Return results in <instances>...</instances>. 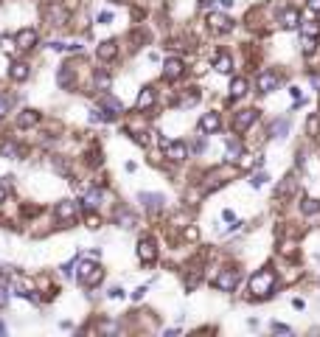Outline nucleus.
Instances as JSON below:
<instances>
[{
	"mask_svg": "<svg viewBox=\"0 0 320 337\" xmlns=\"http://www.w3.org/2000/svg\"><path fill=\"white\" fill-rule=\"evenodd\" d=\"M3 200H6V188L0 186V202H3Z\"/></svg>",
	"mask_w": 320,
	"mask_h": 337,
	"instance_id": "50",
	"label": "nucleus"
},
{
	"mask_svg": "<svg viewBox=\"0 0 320 337\" xmlns=\"http://www.w3.org/2000/svg\"><path fill=\"white\" fill-rule=\"evenodd\" d=\"M101 104H104V110H113V113H121V101L118 99H113V96H104V101H101Z\"/></svg>",
	"mask_w": 320,
	"mask_h": 337,
	"instance_id": "29",
	"label": "nucleus"
},
{
	"mask_svg": "<svg viewBox=\"0 0 320 337\" xmlns=\"http://www.w3.org/2000/svg\"><path fill=\"white\" fill-rule=\"evenodd\" d=\"M101 202V188H85V200H82V208L85 211H96Z\"/></svg>",
	"mask_w": 320,
	"mask_h": 337,
	"instance_id": "15",
	"label": "nucleus"
},
{
	"mask_svg": "<svg viewBox=\"0 0 320 337\" xmlns=\"http://www.w3.org/2000/svg\"><path fill=\"white\" fill-rule=\"evenodd\" d=\"M244 93H247V79L236 76V79L230 82V99H242Z\"/></svg>",
	"mask_w": 320,
	"mask_h": 337,
	"instance_id": "23",
	"label": "nucleus"
},
{
	"mask_svg": "<svg viewBox=\"0 0 320 337\" xmlns=\"http://www.w3.org/2000/svg\"><path fill=\"white\" fill-rule=\"evenodd\" d=\"M213 284H216V289H222V292H233L236 284H239V273H236V270H222V275L213 281Z\"/></svg>",
	"mask_w": 320,
	"mask_h": 337,
	"instance_id": "6",
	"label": "nucleus"
},
{
	"mask_svg": "<svg viewBox=\"0 0 320 337\" xmlns=\"http://www.w3.org/2000/svg\"><path fill=\"white\" fill-rule=\"evenodd\" d=\"M6 301H9V292L3 287H0V306H6Z\"/></svg>",
	"mask_w": 320,
	"mask_h": 337,
	"instance_id": "45",
	"label": "nucleus"
},
{
	"mask_svg": "<svg viewBox=\"0 0 320 337\" xmlns=\"http://www.w3.org/2000/svg\"><path fill=\"white\" fill-rule=\"evenodd\" d=\"M138 258H141L143 264H152L157 258V247H155L152 239H141V242H138Z\"/></svg>",
	"mask_w": 320,
	"mask_h": 337,
	"instance_id": "8",
	"label": "nucleus"
},
{
	"mask_svg": "<svg viewBox=\"0 0 320 337\" xmlns=\"http://www.w3.org/2000/svg\"><path fill=\"white\" fill-rule=\"evenodd\" d=\"M300 34H303V37H317V34H320V23H317V20L300 23Z\"/></svg>",
	"mask_w": 320,
	"mask_h": 337,
	"instance_id": "25",
	"label": "nucleus"
},
{
	"mask_svg": "<svg viewBox=\"0 0 320 337\" xmlns=\"http://www.w3.org/2000/svg\"><path fill=\"white\" fill-rule=\"evenodd\" d=\"M281 26H284V29H298L300 26V12L298 9H286L284 15H281Z\"/></svg>",
	"mask_w": 320,
	"mask_h": 337,
	"instance_id": "18",
	"label": "nucleus"
},
{
	"mask_svg": "<svg viewBox=\"0 0 320 337\" xmlns=\"http://www.w3.org/2000/svg\"><path fill=\"white\" fill-rule=\"evenodd\" d=\"M43 17H45V23H51V26H65V23L71 20V12H68L62 3H45Z\"/></svg>",
	"mask_w": 320,
	"mask_h": 337,
	"instance_id": "3",
	"label": "nucleus"
},
{
	"mask_svg": "<svg viewBox=\"0 0 320 337\" xmlns=\"http://www.w3.org/2000/svg\"><path fill=\"white\" fill-rule=\"evenodd\" d=\"M0 155L3 158H20V149L15 144H0Z\"/></svg>",
	"mask_w": 320,
	"mask_h": 337,
	"instance_id": "28",
	"label": "nucleus"
},
{
	"mask_svg": "<svg viewBox=\"0 0 320 337\" xmlns=\"http://www.w3.org/2000/svg\"><path fill=\"white\" fill-rule=\"evenodd\" d=\"M163 149H166V158H169V160H177V163L188 158V149H185V144H180V141H177V144H169V141H163Z\"/></svg>",
	"mask_w": 320,
	"mask_h": 337,
	"instance_id": "13",
	"label": "nucleus"
},
{
	"mask_svg": "<svg viewBox=\"0 0 320 337\" xmlns=\"http://www.w3.org/2000/svg\"><path fill=\"white\" fill-rule=\"evenodd\" d=\"M99 23H113V12H101V15H99Z\"/></svg>",
	"mask_w": 320,
	"mask_h": 337,
	"instance_id": "40",
	"label": "nucleus"
},
{
	"mask_svg": "<svg viewBox=\"0 0 320 337\" xmlns=\"http://www.w3.org/2000/svg\"><path fill=\"white\" fill-rule=\"evenodd\" d=\"M185 239H197V228H188V230H185Z\"/></svg>",
	"mask_w": 320,
	"mask_h": 337,
	"instance_id": "46",
	"label": "nucleus"
},
{
	"mask_svg": "<svg viewBox=\"0 0 320 337\" xmlns=\"http://www.w3.org/2000/svg\"><path fill=\"white\" fill-rule=\"evenodd\" d=\"M138 202H143V208H146V211H160V208H163V202H166V197H163V194L141 191V194H138Z\"/></svg>",
	"mask_w": 320,
	"mask_h": 337,
	"instance_id": "10",
	"label": "nucleus"
},
{
	"mask_svg": "<svg viewBox=\"0 0 320 337\" xmlns=\"http://www.w3.org/2000/svg\"><path fill=\"white\" fill-rule=\"evenodd\" d=\"M272 331H278V334H289V326H284V323H272Z\"/></svg>",
	"mask_w": 320,
	"mask_h": 337,
	"instance_id": "36",
	"label": "nucleus"
},
{
	"mask_svg": "<svg viewBox=\"0 0 320 337\" xmlns=\"http://www.w3.org/2000/svg\"><path fill=\"white\" fill-rule=\"evenodd\" d=\"M57 219H62V222H73L76 219V202L73 200H62L57 205Z\"/></svg>",
	"mask_w": 320,
	"mask_h": 337,
	"instance_id": "14",
	"label": "nucleus"
},
{
	"mask_svg": "<svg viewBox=\"0 0 320 337\" xmlns=\"http://www.w3.org/2000/svg\"><path fill=\"white\" fill-rule=\"evenodd\" d=\"M121 295H124V289H118V287L110 289V298H121Z\"/></svg>",
	"mask_w": 320,
	"mask_h": 337,
	"instance_id": "47",
	"label": "nucleus"
},
{
	"mask_svg": "<svg viewBox=\"0 0 320 337\" xmlns=\"http://www.w3.org/2000/svg\"><path fill=\"white\" fill-rule=\"evenodd\" d=\"M300 208H303V214H317V211H320V200H303Z\"/></svg>",
	"mask_w": 320,
	"mask_h": 337,
	"instance_id": "31",
	"label": "nucleus"
},
{
	"mask_svg": "<svg viewBox=\"0 0 320 337\" xmlns=\"http://www.w3.org/2000/svg\"><path fill=\"white\" fill-rule=\"evenodd\" d=\"M219 3H222V6H225V9H230V6H233V3H236V0H219Z\"/></svg>",
	"mask_w": 320,
	"mask_h": 337,
	"instance_id": "49",
	"label": "nucleus"
},
{
	"mask_svg": "<svg viewBox=\"0 0 320 337\" xmlns=\"http://www.w3.org/2000/svg\"><path fill=\"white\" fill-rule=\"evenodd\" d=\"M239 155H242V144H239L236 138H230V141H228V158H230V160H236Z\"/></svg>",
	"mask_w": 320,
	"mask_h": 337,
	"instance_id": "27",
	"label": "nucleus"
},
{
	"mask_svg": "<svg viewBox=\"0 0 320 337\" xmlns=\"http://www.w3.org/2000/svg\"><path fill=\"white\" fill-rule=\"evenodd\" d=\"M292 188H295V180H292V177H286V183H284L281 188H278V197H284V194H289Z\"/></svg>",
	"mask_w": 320,
	"mask_h": 337,
	"instance_id": "35",
	"label": "nucleus"
},
{
	"mask_svg": "<svg viewBox=\"0 0 320 337\" xmlns=\"http://www.w3.org/2000/svg\"><path fill=\"white\" fill-rule=\"evenodd\" d=\"M9 76H12L15 82H26V79H29V65H26V62H12Z\"/></svg>",
	"mask_w": 320,
	"mask_h": 337,
	"instance_id": "21",
	"label": "nucleus"
},
{
	"mask_svg": "<svg viewBox=\"0 0 320 337\" xmlns=\"http://www.w3.org/2000/svg\"><path fill=\"white\" fill-rule=\"evenodd\" d=\"M87 225H90V228H93V230L99 228V216L93 214V211H90V219H87Z\"/></svg>",
	"mask_w": 320,
	"mask_h": 337,
	"instance_id": "41",
	"label": "nucleus"
},
{
	"mask_svg": "<svg viewBox=\"0 0 320 337\" xmlns=\"http://www.w3.org/2000/svg\"><path fill=\"white\" fill-rule=\"evenodd\" d=\"M101 278H104V270L99 267V258H82L79 261V284L82 287H99L101 284Z\"/></svg>",
	"mask_w": 320,
	"mask_h": 337,
	"instance_id": "1",
	"label": "nucleus"
},
{
	"mask_svg": "<svg viewBox=\"0 0 320 337\" xmlns=\"http://www.w3.org/2000/svg\"><path fill=\"white\" fill-rule=\"evenodd\" d=\"M0 45H3V51H6V54H15L17 40H12V37H0Z\"/></svg>",
	"mask_w": 320,
	"mask_h": 337,
	"instance_id": "32",
	"label": "nucleus"
},
{
	"mask_svg": "<svg viewBox=\"0 0 320 337\" xmlns=\"http://www.w3.org/2000/svg\"><path fill=\"white\" fill-rule=\"evenodd\" d=\"M286 132H289V118H281V121L272 124V135L275 138H284Z\"/></svg>",
	"mask_w": 320,
	"mask_h": 337,
	"instance_id": "26",
	"label": "nucleus"
},
{
	"mask_svg": "<svg viewBox=\"0 0 320 337\" xmlns=\"http://www.w3.org/2000/svg\"><path fill=\"white\" fill-rule=\"evenodd\" d=\"M314 40H317V37H303V54H312L314 51V45H317Z\"/></svg>",
	"mask_w": 320,
	"mask_h": 337,
	"instance_id": "34",
	"label": "nucleus"
},
{
	"mask_svg": "<svg viewBox=\"0 0 320 337\" xmlns=\"http://www.w3.org/2000/svg\"><path fill=\"white\" fill-rule=\"evenodd\" d=\"M15 40H17V48L20 51H31L37 45V31L34 29H20Z\"/></svg>",
	"mask_w": 320,
	"mask_h": 337,
	"instance_id": "11",
	"label": "nucleus"
},
{
	"mask_svg": "<svg viewBox=\"0 0 320 337\" xmlns=\"http://www.w3.org/2000/svg\"><path fill=\"white\" fill-rule=\"evenodd\" d=\"M208 26H211L213 31H219V34L233 31V20H230L228 15H219V12H211V15H208Z\"/></svg>",
	"mask_w": 320,
	"mask_h": 337,
	"instance_id": "5",
	"label": "nucleus"
},
{
	"mask_svg": "<svg viewBox=\"0 0 320 337\" xmlns=\"http://www.w3.org/2000/svg\"><path fill=\"white\" fill-rule=\"evenodd\" d=\"M99 329H101V331H115V323H107V320H104Z\"/></svg>",
	"mask_w": 320,
	"mask_h": 337,
	"instance_id": "43",
	"label": "nucleus"
},
{
	"mask_svg": "<svg viewBox=\"0 0 320 337\" xmlns=\"http://www.w3.org/2000/svg\"><path fill=\"white\" fill-rule=\"evenodd\" d=\"M152 104H155V90H152V87H143L138 101H135V110H149Z\"/></svg>",
	"mask_w": 320,
	"mask_h": 337,
	"instance_id": "20",
	"label": "nucleus"
},
{
	"mask_svg": "<svg viewBox=\"0 0 320 337\" xmlns=\"http://www.w3.org/2000/svg\"><path fill=\"white\" fill-rule=\"evenodd\" d=\"M177 76H183V59H177V57H169L163 62V79H177Z\"/></svg>",
	"mask_w": 320,
	"mask_h": 337,
	"instance_id": "12",
	"label": "nucleus"
},
{
	"mask_svg": "<svg viewBox=\"0 0 320 337\" xmlns=\"http://www.w3.org/2000/svg\"><path fill=\"white\" fill-rule=\"evenodd\" d=\"M278 85H281V79H278V73H272V71H261L258 79H256V87L261 93H272V90H278Z\"/></svg>",
	"mask_w": 320,
	"mask_h": 337,
	"instance_id": "4",
	"label": "nucleus"
},
{
	"mask_svg": "<svg viewBox=\"0 0 320 337\" xmlns=\"http://www.w3.org/2000/svg\"><path fill=\"white\" fill-rule=\"evenodd\" d=\"M73 82H76V79H73V71L68 68V65H62V68L57 71V85L62 87V90H71Z\"/></svg>",
	"mask_w": 320,
	"mask_h": 337,
	"instance_id": "16",
	"label": "nucleus"
},
{
	"mask_svg": "<svg viewBox=\"0 0 320 337\" xmlns=\"http://www.w3.org/2000/svg\"><path fill=\"white\" fill-rule=\"evenodd\" d=\"M309 79H312L314 90H320V73H312V76H309Z\"/></svg>",
	"mask_w": 320,
	"mask_h": 337,
	"instance_id": "44",
	"label": "nucleus"
},
{
	"mask_svg": "<svg viewBox=\"0 0 320 337\" xmlns=\"http://www.w3.org/2000/svg\"><path fill=\"white\" fill-rule=\"evenodd\" d=\"M258 118V110H242V113L233 115V129L236 132H244V129L250 127V124Z\"/></svg>",
	"mask_w": 320,
	"mask_h": 337,
	"instance_id": "9",
	"label": "nucleus"
},
{
	"mask_svg": "<svg viewBox=\"0 0 320 337\" xmlns=\"http://www.w3.org/2000/svg\"><path fill=\"white\" fill-rule=\"evenodd\" d=\"M115 219H118V225H121V228H132V225H135V216L127 214V211H121V214L115 216Z\"/></svg>",
	"mask_w": 320,
	"mask_h": 337,
	"instance_id": "30",
	"label": "nucleus"
},
{
	"mask_svg": "<svg viewBox=\"0 0 320 337\" xmlns=\"http://www.w3.org/2000/svg\"><path fill=\"white\" fill-rule=\"evenodd\" d=\"M219 129H222V118H219V113H205L202 118H199V132L211 135V132H219Z\"/></svg>",
	"mask_w": 320,
	"mask_h": 337,
	"instance_id": "7",
	"label": "nucleus"
},
{
	"mask_svg": "<svg viewBox=\"0 0 320 337\" xmlns=\"http://www.w3.org/2000/svg\"><path fill=\"white\" fill-rule=\"evenodd\" d=\"M272 287H275V273L272 270H258L250 278V292L256 295V298H267L272 292Z\"/></svg>",
	"mask_w": 320,
	"mask_h": 337,
	"instance_id": "2",
	"label": "nucleus"
},
{
	"mask_svg": "<svg viewBox=\"0 0 320 337\" xmlns=\"http://www.w3.org/2000/svg\"><path fill=\"white\" fill-rule=\"evenodd\" d=\"M93 82H96V90H110V85H113V79H110V73L107 71H96V76H93Z\"/></svg>",
	"mask_w": 320,
	"mask_h": 337,
	"instance_id": "24",
	"label": "nucleus"
},
{
	"mask_svg": "<svg viewBox=\"0 0 320 337\" xmlns=\"http://www.w3.org/2000/svg\"><path fill=\"white\" fill-rule=\"evenodd\" d=\"M99 59H104V62H110V59H115V54H118V45L113 43V40H104V43H99Z\"/></svg>",
	"mask_w": 320,
	"mask_h": 337,
	"instance_id": "17",
	"label": "nucleus"
},
{
	"mask_svg": "<svg viewBox=\"0 0 320 337\" xmlns=\"http://www.w3.org/2000/svg\"><path fill=\"white\" fill-rule=\"evenodd\" d=\"M143 295H146V287H138L135 292H132V301H141Z\"/></svg>",
	"mask_w": 320,
	"mask_h": 337,
	"instance_id": "39",
	"label": "nucleus"
},
{
	"mask_svg": "<svg viewBox=\"0 0 320 337\" xmlns=\"http://www.w3.org/2000/svg\"><path fill=\"white\" fill-rule=\"evenodd\" d=\"M37 121H40V113H37V110H23V113L17 115V127H20V129L34 127Z\"/></svg>",
	"mask_w": 320,
	"mask_h": 337,
	"instance_id": "19",
	"label": "nucleus"
},
{
	"mask_svg": "<svg viewBox=\"0 0 320 337\" xmlns=\"http://www.w3.org/2000/svg\"><path fill=\"white\" fill-rule=\"evenodd\" d=\"M73 264H76V258H73V261H68V264L62 267V273H65V275H71V273H73Z\"/></svg>",
	"mask_w": 320,
	"mask_h": 337,
	"instance_id": "42",
	"label": "nucleus"
},
{
	"mask_svg": "<svg viewBox=\"0 0 320 337\" xmlns=\"http://www.w3.org/2000/svg\"><path fill=\"white\" fill-rule=\"evenodd\" d=\"M267 180H270L267 174H264V172H258V174H253V177H250V186H253V188H261L264 183H267Z\"/></svg>",
	"mask_w": 320,
	"mask_h": 337,
	"instance_id": "33",
	"label": "nucleus"
},
{
	"mask_svg": "<svg viewBox=\"0 0 320 337\" xmlns=\"http://www.w3.org/2000/svg\"><path fill=\"white\" fill-rule=\"evenodd\" d=\"M309 9H312V12H320V0H309Z\"/></svg>",
	"mask_w": 320,
	"mask_h": 337,
	"instance_id": "48",
	"label": "nucleus"
},
{
	"mask_svg": "<svg viewBox=\"0 0 320 337\" xmlns=\"http://www.w3.org/2000/svg\"><path fill=\"white\" fill-rule=\"evenodd\" d=\"M213 68L219 73H230L233 71V59L228 57V54H216V59H213Z\"/></svg>",
	"mask_w": 320,
	"mask_h": 337,
	"instance_id": "22",
	"label": "nucleus"
},
{
	"mask_svg": "<svg viewBox=\"0 0 320 337\" xmlns=\"http://www.w3.org/2000/svg\"><path fill=\"white\" fill-rule=\"evenodd\" d=\"M317 115H312V118H309V132H312V135H314V132H317Z\"/></svg>",
	"mask_w": 320,
	"mask_h": 337,
	"instance_id": "38",
	"label": "nucleus"
},
{
	"mask_svg": "<svg viewBox=\"0 0 320 337\" xmlns=\"http://www.w3.org/2000/svg\"><path fill=\"white\" fill-rule=\"evenodd\" d=\"M6 113H9V99L6 96H0V118H3Z\"/></svg>",
	"mask_w": 320,
	"mask_h": 337,
	"instance_id": "37",
	"label": "nucleus"
}]
</instances>
